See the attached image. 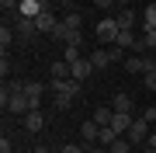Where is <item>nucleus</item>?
Returning a JSON list of instances; mask_svg holds the SVG:
<instances>
[{
	"label": "nucleus",
	"mask_w": 156,
	"mask_h": 153,
	"mask_svg": "<svg viewBox=\"0 0 156 153\" xmlns=\"http://www.w3.org/2000/svg\"><path fill=\"white\" fill-rule=\"evenodd\" d=\"M14 31H17V42H31L35 35H38V24H35V17H21V14H17Z\"/></svg>",
	"instance_id": "f257e3e1"
},
{
	"label": "nucleus",
	"mask_w": 156,
	"mask_h": 153,
	"mask_svg": "<svg viewBox=\"0 0 156 153\" xmlns=\"http://www.w3.org/2000/svg\"><path fill=\"white\" fill-rule=\"evenodd\" d=\"M49 87L56 91V97H69V101L80 94V80H73V77H69V80H52Z\"/></svg>",
	"instance_id": "f03ea898"
},
{
	"label": "nucleus",
	"mask_w": 156,
	"mask_h": 153,
	"mask_svg": "<svg viewBox=\"0 0 156 153\" xmlns=\"http://www.w3.org/2000/svg\"><path fill=\"white\" fill-rule=\"evenodd\" d=\"M118 31H122V28H118L115 17H104V21H97V38H101V42H115V38H118Z\"/></svg>",
	"instance_id": "7ed1b4c3"
},
{
	"label": "nucleus",
	"mask_w": 156,
	"mask_h": 153,
	"mask_svg": "<svg viewBox=\"0 0 156 153\" xmlns=\"http://www.w3.org/2000/svg\"><path fill=\"white\" fill-rule=\"evenodd\" d=\"M146 136H149V122H146V118H135V122H132V129L125 132V139L132 143V146H135V143H142Z\"/></svg>",
	"instance_id": "20e7f679"
},
{
	"label": "nucleus",
	"mask_w": 156,
	"mask_h": 153,
	"mask_svg": "<svg viewBox=\"0 0 156 153\" xmlns=\"http://www.w3.org/2000/svg\"><path fill=\"white\" fill-rule=\"evenodd\" d=\"M35 24H38V35H52V31H56V24H59V17L52 14V11H42L38 17H35Z\"/></svg>",
	"instance_id": "39448f33"
},
{
	"label": "nucleus",
	"mask_w": 156,
	"mask_h": 153,
	"mask_svg": "<svg viewBox=\"0 0 156 153\" xmlns=\"http://www.w3.org/2000/svg\"><path fill=\"white\" fill-rule=\"evenodd\" d=\"M80 136H83L87 146H97V139H101V125H97L94 118H87L83 125H80Z\"/></svg>",
	"instance_id": "423d86ee"
},
{
	"label": "nucleus",
	"mask_w": 156,
	"mask_h": 153,
	"mask_svg": "<svg viewBox=\"0 0 156 153\" xmlns=\"http://www.w3.org/2000/svg\"><path fill=\"white\" fill-rule=\"evenodd\" d=\"M69 66H73V80H80V84H83V80H87L90 73H94V63H90V56H87V59L69 63Z\"/></svg>",
	"instance_id": "0eeeda50"
},
{
	"label": "nucleus",
	"mask_w": 156,
	"mask_h": 153,
	"mask_svg": "<svg viewBox=\"0 0 156 153\" xmlns=\"http://www.w3.org/2000/svg\"><path fill=\"white\" fill-rule=\"evenodd\" d=\"M90 63H94V70H108L111 66V49H90Z\"/></svg>",
	"instance_id": "6e6552de"
},
{
	"label": "nucleus",
	"mask_w": 156,
	"mask_h": 153,
	"mask_svg": "<svg viewBox=\"0 0 156 153\" xmlns=\"http://www.w3.org/2000/svg\"><path fill=\"white\" fill-rule=\"evenodd\" d=\"M115 21H118V28H122V31H135V24H139V21H135V11H132V7L118 11V17H115Z\"/></svg>",
	"instance_id": "1a4fd4ad"
},
{
	"label": "nucleus",
	"mask_w": 156,
	"mask_h": 153,
	"mask_svg": "<svg viewBox=\"0 0 156 153\" xmlns=\"http://www.w3.org/2000/svg\"><path fill=\"white\" fill-rule=\"evenodd\" d=\"M49 73H52V80H69V77H73V66H69L66 59H56V63L49 66Z\"/></svg>",
	"instance_id": "9d476101"
},
{
	"label": "nucleus",
	"mask_w": 156,
	"mask_h": 153,
	"mask_svg": "<svg viewBox=\"0 0 156 153\" xmlns=\"http://www.w3.org/2000/svg\"><path fill=\"white\" fill-rule=\"evenodd\" d=\"M132 122H135V115H128V111H115L111 129H115V132H128V129H132Z\"/></svg>",
	"instance_id": "9b49d317"
},
{
	"label": "nucleus",
	"mask_w": 156,
	"mask_h": 153,
	"mask_svg": "<svg viewBox=\"0 0 156 153\" xmlns=\"http://www.w3.org/2000/svg\"><path fill=\"white\" fill-rule=\"evenodd\" d=\"M42 125H45V115L38 111V108H31V111L24 115V129H28V132H38Z\"/></svg>",
	"instance_id": "f8f14e48"
},
{
	"label": "nucleus",
	"mask_w": 156,
	"mask_h": 153,
	"mask_svg": "<svg viewBox=\"0 0 156 153\" xmlns=\"http://www.w3.org/2000/svg\"><path fill=\"white\" fill-rule=\"evenodd\" d=\"M135 42H139L135 31H118V38L111 42V46H118V49H135Z\"/></svg>",
	"instance_id": "ddd939ff"
},
{
	"label": "nucleus",
	"mask_w": 156,
	"mask_h": 153,
	"mask_svg": "<svg viewBox=\"0 0 156 153\" xmlns=\"http://www.w3.org/2000/svg\"><path fill=\"white\" fill-rule=\"evenodd\" d=\"M42 91H45V87L38 84V80H28V84H24V94L31 97V104H35V108L42 104Z\"/></svg>",
	"instance_id": "4468645a"
},
{
	"label": "nucleus",
	"mask_w": 156,
	"mask_h": 153,
	"mask_svg": "<svg viewBox=\"0 0 156 153\" xmlns=\"http://www.w3.org/2000/svg\"><path fill=\"white\" fill-rule=\"evenodd\" d=\"M118 136H122V132H115L111 125H101V139H97V146H104V150H108V146H111Z\"/></svg>",
	"instance_id": "2eb2a0df"
},
{
	"label": "nucleus",
	"mask_w": 156,
	"mask_h": 153,
	"mask_svg": "<svg viewBox=\"0 0 156 153\" xmlns=\"http://www.w3.org/2000/svg\"><path fill=\"white\" fill-rule=\"evenodd\" d=\"M111 108H115V111H128V115H132L135 104H132V97H128V94H115V104H111Z\"/></svg>",
	"instance_id": "dca6fc26"
},
{
	"label": "nucleus",
	"mask_w": 156,
	"mask_h": 153,
	"mask_svg": "<svg viewBox=\"0 0 156 153\" xmlns=\"http://www.w3.org/2000/svg\"><path fill=\"white\" fill-rule=\"evenodd\" d=\"M14 38H17V31H14V28H7V24H4V28H0V46H4V52H7V49L14 46Z\"/></svg>",
	"instance_id": "f3484780"
},
{
	"label": "nucleus",
	"mask_w": 156,
	"mask_h": 153,
	"mask_svg": "<svg viewBox=\"0 0 156 153\" xmlns=\"http://www.w3.org/2000/svg\"><path fill=\"white\" fill-rule=\"evenodd\" d=\"M125 70H128V73H146L142 56H128V59H125Z\"/></svg>",
	"instance_id": "a211bd4d"
},
{
	"label": "nucleus",
	"mask_w": 156,
	"mask_h": 153,
	"mask_svg": "<svg viewBox=\"0 0 156 153\" xmlns=\"http://www.w3.org/2000/svg\"><path fill=\"white\" fill-rule=\"evenodd\" d=\"M111 118H115V108H97V111H94V122L97 125H111Z\"/></svg>",
	"instance_id": "6ab92c4d"
},
{
	"label": "nucleus",
	"mask_w": 156,
	"mask_h": 153,
	"mask_svg": "<svg viewBox=\"0 0 156 153\" xmlns=\"http://www.w3.org/2000/svg\"><path fill=\"white\" fill-rule=\"evenodd\" d=\"M142 28H153V31H156V4L146 7V14H142Z\"/></svg>",
	"instance_id": "aec40b11"
},
{
	"label": "nucleus",
	"mask_w": 156,
	"mask_h": 153,
	"mask_svg": "<svg viewBox=\"0 0 156 153\" xmlns=\"http://www.w3.org/2000/svg\"><path fill=\"white\" fill-rule=\"evenodd\" d=\"M62 24H66V28H73V31H80V24H83V17H80L76 11H69L66 17H62Z\"/></svg>",
	"instance_id": "412c9836"
},
{
	"label": "nucleus",
	"mask_w": 156,
	"mask_h": 153,
	"mask_svg": "<svg viewBox=\"0 0 156 153\" xmlns=\"http://www.w3.org/2000/svg\"><path fill=\"white\" fill-rule=\"evenodd\" d=\"M128 150H132V143H128V139H122V136H118L111 146H108V153H128Z\"/></svg>",
	"instance_id": "4be33fe9"
},
{
	"label": "nucleus",
	"mask_w": 156,
	"mask_h": 153,
	"mask_svg": "<svg viewBox=\"0 0 156 153\" xmlns=\"http://www.w3.org/2000/svg\"><path fill=\"white\" fill-rule=\"evenodd\" d=\"M62 59H66V63H76V59H83V56H80L76 46H66V49H62Z\"/></svg>",
	"instance_id": "5701e85b"
},
{
	"label": "nucleus",
	"mask_w": 156,
	"mask_h": 153,
	"mask_svg": "<svg viewBox=\"0 0 156 153\" xmlns=\"http://www.w3.org/2000/svg\"><path fill=\"white\" fill-rule=\"evenodd\" d=\"M146 91H156V70H149V73H146Z\"/></svg>",
	"instance_id": "b1692460"
},
{
	"label": "nucleus",
	"mask_w": 156,
	"mask_h": 153,
	"mask_svg": "<svg viewBox=\"0 0 156 153\" xmlns=\"http://www.w3.org/2000/svg\"><path fill=\"white\" fill-rule=\"evenodd\" d=\"M11 73V59H7V52H4V59H0V77H7Z\"/></svg>",
	"instance_id": "393cba45"
},
{
	"label": "nucleus",
	"mask_w": 156,
	"mask_h": 153,
	"mask_svg": "<svg viewBox=\"0 0 156 153\" xmlns=\"http://www.w3.org/2000/svg\"><path fill=\"white\" fill-rule=\"evenodd\" d=\"M83 150H87V146H76V143H69V146H62L59 153H83Z\"/></svg>",
	"instance_id": "a878e982"
},
{
	"label": "nucleus",
	"mask_w": 156,
	"mask_h": 153,
	"mask_svg": "<svg viewBox=\"0 0 156 153\" xmlns=\"http://www.w3.org/2000/svg\"><path fill=\"white\" fill-rule=\"evenodd\" d=\"M94 7H101V11H108V7H115V0H94Z\"/></svg>",
	"instance_id": "bb28decb"
},
{
	"label": "nucleus",
	"mask_w": 156,
	"mask_h": 153,
	"mask_svg": "<svg viewBox=\"0 0 156 153\" xmlns=\"http://www.w3.org/2000/svg\"><path fill=\"white\" fill-rule=\"evenodd\" d=\"M146 122H156V108H146V115H142Z\"/></svg>",
	"instance_id": "cd10ccee"
},
{
	"label": "nucleus",
	"mask_w": 156,
	"mask_h": 153,
	"mask_svg": "<svg viewBox=\"0 0 156 153\" xmlns=\"http://www.w3.org/2000/svg\"><path fill=\"white\" fill-rule=\"evenodd\" d=\"M83 153H108V150H104V146H87Z\"/></svg>",
	"instance_id": "c85d7f7f"
},
{
	"label": "nucleus",
	"mask_w": 156,
	"mask_h": 153,
	"mask_svg": "<svg viewBox=\"0 0 156 153\" xmlns=\"http://www.w3.org/2000/svg\"><path fill=\"white\" fill-rule=\"evenodd\" d=\"M146 146H153V150H156V132H153V136H149V139H146Z\"/></svg>",
	"instance_id": "c756f323"
},
{
	"label": "nucleus",
	"mask_w": 156,
	"mask_h": 153,
	"mask_svg": "<svg viewBox=\"0 0 156 153\" xmlns=\"http://www.w3.org/2000/svg\"><path fill=\"white\" fill-rule=\"evenodd\" d=\"M115 4H118V7H122V11H125V7H128V0H115Z\"/></svg>",
	"instance_id": "7c9ffc66"
},
{
	"label": "nucleus",
	"mask_w": 156,
	"mask_h": 153,
	"mask_svg": "<svg viewBox=\"0 0 156 153\" xmlns=\"http://www.w3.org/2000/svg\"><path fill=\"white\" fill-rule=\"evenodd\" d=\"M35 153H52V150H45V146H35Z\"/></svg>",
	"instance_id": "2f4dec72"
},
{
	"label": "nucleus",
	"mask_w": 156,
	"mask_h": 153,
	"mask_svg": "<svg viewBox=\"0 0 156 153\" xmlns=\"http://www.w3.org/2000/svg\"><path fill=\"white\" fill-rule=\"evenodd\" d=\"M142 153H156V150H153V146H146V150H142Z\"/></svg>",
	"instance_id": "473e14b6"
},
{
	"label": "nucleus",
	"mask_w": 156,
	"mask_h": 153,
	"mask_svg": "<svg viewBox=\"0 0 156 153\" xmlns=\"http://www.w3.org/2000/svg\"><path fill=\"white\" fill-rule=\"evenodd\" d=\"M42 4H45V7H49V0H42Z\"/></svg>",
	"instance_id": "72a5a7b5"
},
{
	"label": "nucleus",
	"mask_w": 156,
	"mask_h": 153,
	"mask_svg": "<svg viewBox=\"0 0 156 153\" xmlns=\"http://www.w3.org/2000/svg\"><path fill=\"white\" fill-rule=\"evenodd\" d=\"M62 4H69V0H62Z\"/></svg>",
	"instance_id": "f704fd0d"
}]
</instances>
